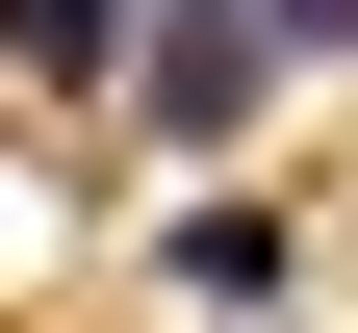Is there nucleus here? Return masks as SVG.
<instances>
[{"mask_svg":"<svg viewBox=\"0 0 358 333\" xmlns=\"http://www.w3.org/2000/svg\"><path fill=\"white\" fill-rule=\"evenodd\" d=\"M256 77H282V52H256V0H179L154 52H128V103H154L179 154H231V128H256Z\"/></svg>","mask_w":358,"mask_h":333,"instance_id":"1","label":"nucleus"},{"mask_svg":"<svg viewBox=\"0 0 358 333\" xmlns=\"http://www.w3.org/2000/svg\"><path fill=\"white\" fill-rule=\"evenodd\" d=\"M154 282H179V308H282V205H179Z\"/></svg>","mask_w":358,"mask_h":333,"instance_id":"2","label":"nucleus"},{"mask_svg":"<svg viewBox=\"0 0 358 333\" xmlns=\"http://www.w3.org/2000/svg\"><path fill=\"white\" fill-rule=\"evenodd\" d=\"M256 52H282V77H307V52H358V0H256Z\"/></svg>","mask_w":358,"mask_h":333,"instance_id":"3","label":"nucleus"}]
</instances>
